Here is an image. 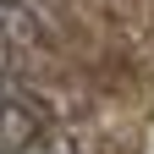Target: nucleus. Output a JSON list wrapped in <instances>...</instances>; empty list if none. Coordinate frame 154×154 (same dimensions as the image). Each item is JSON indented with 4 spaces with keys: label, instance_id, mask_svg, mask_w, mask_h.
I'll use <instances>...</instances> for the list:
<instances>
[{
    "label": "nucleus",
    "instance_id": "f257e3e1",
    "mask_svg": "<svg viewBox=\"0 0 154 154\" xmlns=\"http://www.w3.org/2000/svg\"><path fill=\"white\" fill-rule=\"evenodd\" d=\"M50 121H44V105L33 99V94H11V99H0V154L22 149L33 138H44Z\"/></svg>",
    "mask_w": 154,
    "mask_h": 154
},
{
    "label": "nucleus",
    "instance_id": "20e7f679",
    "mask_svg": "<svg viewBox=\"0 0 154 154\" xmlns=\"http://www.w3.org/2000/svg\"><path fill=\"white\" fill-rule=\"evenodd\" d=\"M11 94H28V88L17 83V72H11L6 61H0V99H11Z\"/></svg>",
    "mask_w": 154,
    "mask_h": 154
},
{
    "label": "nucleus",
    "instance_id": "7ed1b4c3",
    "mask_svg": "<svg viewBox=\"0 0 154 154\" xmlns=\"http://www.w3.org/2000/svg\"><path fill=\"white\" fill-rule=\"evenodd\" d=\"M11 154H83L72 138H61V132H44V138H33V143H22V149H11Z\"/></svg>",
    "mask_w": 154,
    "mask_h": 154
},
{
    "label": "nucleus",
    "instance_id": "f03ea898",
    "mask_svg": "<svg viewBox=\"0 0 154 154\" xmlns=\"http://www.w3.org/2000/svg\"><path fill=\"white\" fill-rule=\"evenodd\" d=\"M44 38V22L38 11L22 6V0H0V50H28Z\"/></svg>",
    "mask_w": 154,
    "mask_h": 154
}]
</instances>
